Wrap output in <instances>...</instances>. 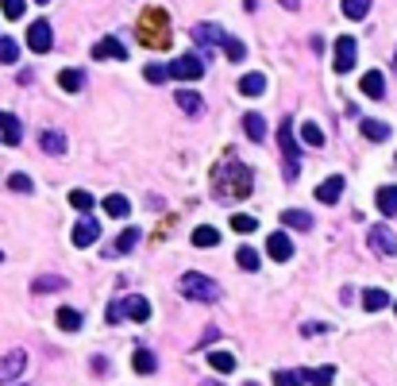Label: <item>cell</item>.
<instances>
[{
  "mask_svg": "<svg viewBox=\"0 0 397 386\" xmlns=\"http://www.w3.org/2000/svg\"><path fill=\"white\" fill-rule=\"evenodd\" d=\"M0 135H4V143L8 147H16L23 139V128H20V120L12 112H0Z\"/></svg>",
  "mask_w": 397,
  "mask_h": 386,
  "instance_id": "cell-15",
  "label": "cell"
},
{
  "mask_svg": "<svg viewBox=\"0 0 397 386\" xmlns=\"http://www.w3.org/2000/svg\"><path fill=\"white\" fill-rule=\"evenodd\" d=\"M131 367H136L139 375H155V371H158V359L151 356V352H147V347H139L136 356H131Z\"/></svg>",
  "mask_w": 397,
  "mask_h": 386,
  "instance_id": "cell-23",
  "label": "cell"
},
{
  "mask_svg": "<svg viewBox=\"0 0 397 386\" xmlns=\"http://www.w3.org/2000/svg\"><path fill=\"white\" fill-rule=\"evenodd\" d=\"M58 328H62V332H78V328H81V313H78V309H58Z\"/></svg>",
  "mask_w": 397,
  "mask_h": 386,
  "instance_id": "cell-35",
  "label": "cell"
},
{
  "mask_svg": "<svg viewBox=\"0 0 397 386\" xmlns=\"http://www.w3.org/2000/svg\"><path fill=\"white\" fill-rule=\"evenodd\" d=\"M66 286V278H62V274H39V278L31 282V290H35V294H54V290H62Z\"/></svg>",
  "mask_w": 397,
  "mask_h": 386,
  "instance_id": "cell-24",
  "label": "cell"
},
{
  "mask_svg": "<svg viewBox=\"0 0 397 386\" xmlns=\"http://www.w3.org/2000/svg\"><path fill=\"white\" fill-rule=\"evenodd\" d=\"M232 228L239 232V236H247V232L259 228V221H255V216H247V212H235V216H232Z\"/></svg>",
  "mask_w": 397,
  "mask_h": 386,
  "instance_id": "cell-39",
  "label": "cell"
},
{
  "mask_svg": "<svg viewBox=\"0 0 397 386\" xmlns=\"http://www.w3.org/2000/svg\"><path fill=\"white\" fill-rule=\"evenodd\" d=\"M127 209H131V205H127L124 193H112V197H105V212H108V216H127Z\"/></svg>",
  "mask_w": 397,
  "mask_h": 386,
  "instance_id": "cell-33",
  "label": "cell"
},
{
  "mask_svg": "<svg viewBox=\"0 0 397 386\" xmlns=\"http://www.w3.org/2000/svg\"><path fill=\"white\" fill-rule=\"evenodd\" d=\"M23 4H28V0H0V8H4V16H8V19H20Z\"/></svg>",
  "mask_w": 397,
  "mask_h": 386,
  "instance_id": "cell-45",
  "label": "cell"
},
{
  "mask_svg": "<svg viewBox=\"0 0 397 386\" xmlns=\"http://www.w3.org/2000/svg\"><path fill=\"white\" fill-rule=\"evenodd\" d=\"M363 135H367L370 143H382V139H389V128L382 120H363Z\"/></svg>",
  "mask_w": 397,
  "mask_h": 386,
  "instance_id": "cell-31",
  "label": "cell"
},
{
  "mask_svg": "<svg viewBox=\"0 0 397 386\" xmlns=\"http://www.w3.org/2000/svg\"><path fill=\"white\" fill-rule=\"evenodd\" d=\"M182 294L193 301H220V286H216L208 274H201V270H189V274H182Z\"/></svg>",
  "mask_w": 397,
  "mask_h": 386,
  "instance_id": "cell-4",
  "label": "cell"
},
{
  "mask_svg": "<svg viewBox=\"0 0 397 386\" xmlns=\"http://www.w3.org/2000/svg\"><path fill=\"white\" fill-rule=\"evenodd\" d=\"M309 383V371H278L274 375V386H305Z\"/></svg>",
  "mask_w": 397,
  "mask_h": 386,
  "instance_id": "cell-32",
  "label": "cell"
},
{
  "mask_svg": "<svg viewBox=\"0 0 397 386\" xmlns=\"http://www.w3.org/2000/svg\"><path fill=\"white\" fill-rule=\"evenodd\" d=\"M93 58H127V47L120 39H100L97 47H93Z\"/></svg>",
  "mask_w": 397,
  "mask_h": 386,
  "instance_id": "cell-18",
  "label": "cell"
},
{
  "mask_svg": "<svg viewBox=\"0 0 397 386\" xmlns=\"http://www.w3.org/2000/svg\"><path fill=\"white\" fill-rule=\"evenodd\" d=\"M394 309H397V305H394Z\"/></svg>",
  "mask_w": 397,
  "mask_h": 386,
  "instance_id": "cell-51",
  "label": "cell"
},
{
  "mask_svg": "<svg viewBox=\"0 0 397 386\" xmlns=\"http://www.w3.org/2000/svg\"><path fill=\"white\" fill-rule=\"evenodd\" d=\"M386 305H389V294H386V290L370 286L367 294H363V309H370V313H378V309H386Z\"/></svg>",
  "mask_w": 397,
  "mask_h": 386,
  "instance_id": "cell-25",
  "label": "cell"
},
{
  "mask_svg": "<svg viewBox=\"0 0 397 386\" xmlns=\"http://www.w3.org/2000/svg\"><path fill=\"white\" fill-rule=\"evenodd\" d=\"M139 243V228H124L116 236V243H112V255H124V251H131Z\"/></svg>",
  "mask_w": 397,
  "mask_h": 386,
  "instance_id": "cell-30",
  "label": "cell"
},
{
  "mask_svg": "<svg viewBox=\"0 0 397 386\" xmlns=\"http://www.w3.org/2000/svg\"><path fill=\"white\" fill-rule=\"evenodd\" d=\"M224 54L232 58V62H243V54H247V47H243L239 39H224Z\"/></svg>",
  "mask_w": 397,
  "mask_h": 386,
  "instance_id": "cell-43",
  "label": "cell"
},
{
  "mask_svg": "<svg viewBox=\"0 0 397 386\" xmlns=\"http://www.w3.org/2000/svg\"><path fill=\"white\" fill-rule=\"evenodd\" d=\"M170 77H178V81H201V77H204V62L197 54H182V58H174Z\"/></svg>",
  "mask_w": 397,
  "mask_h": 386,
  "instance_id": "cell-8",
  "label": "cell"
},
{
  "mask_svg": "<svg viewBox=\"0 0 397 386\" xmlns=\"http://www.w3.org/2000/svg\"><path fill=\"white\" fill-rule=\"evenodd\" d=\"M143 77L151 81V85H162L166 77H170V66H158V62H151V66H143Z\"/></svg>",
  "mask_w": 397,
  "mask_h": 386,
  "instance_id": "cell-38",
  "label": "cell"
},
{
  "mask_svg": "<svg viewBox=\"0 0 397 386\" xmlns=\"http://www.w3.org/2000/svg\"><path fill=\"white\" fill-rule=\"evenodd\" d=\"M16 58H20L16 39H0V62H16Z\"/></svg>",
  "mask_w": 397,
  "mask_h": 386,
  "instance_id": "cell-44",
  "label": "cell"
},
{
  "mask_svg": "<svg viewBox=\"0 0 397 386\" xmlns=\"http://www.w3.org/2000/svg\"><path fill=\"white\" fill-rule=\"evenodd\" d=\"M339 193H343V174H332L328 182L316 185V201H320V205H336Z\"/></svg>",
  "mask_w": 397,
  "mask_h": 386,
  "instance_id": "cell-13",
  "label": "cell"
},
{
  "mask_svg": "<svg viewBox=\"0 0 397 386\" xmlns=\"http://www.w3.org/2000/svg\"><path fill=\"white\" fill-rule=\"evenodd\" d=\"M69 205L81 209V212H89V209H93V193H89V190H74V193H69Z\"/></svg>",
  "mask_w": 397,
  "mask_h": 386,
  "instance_id": "cell-40",
  "label": "cell"
},
{
  "mask_svg": "<svg viewBox=\"0 0 397 386\" xmlns=\"http://www.w3.org/2000/svg\"><path fill=\"white\" fill-rule=\"evenodd\" d=\"M266 255H270L274 263H286L293 255V240L286 236V232H274L270 240H266Z\"/></svg>",
  "mask_w": 397,
  "mask_h": 386,
  "instance_id": "cell-12",
  "label": "cell"
},
{
  "mask_svg": "<svg viewBox=\"0 0 397 386\" xmlns=\"http://www.w3.org/2000/svg\"><path fill=\"white\" fill-rule=\"evenodd\" d=\"M301 143H305V147H324V132H320V124L305 120V124H301Z\"/></svg>",
  "mask_w": 397,
  "mask_h": 386,
  "instance_id": "cell-29",
  "label": "cell"
},
{
  "mask_svg": "<svg viewBox=\"0 0 397 386\" xmlns=\"http://www.w3.org/2000/svg\"><path fill=\"white\" fill-rule=\"evenodd\" d=\"M262 89H266V77H262V74H243L239 77V93L243 96H259Z\"/></svg>",
  "mask_w": 397,
  "mask_h": 386,
  "instance_id": "cell-27",
  "label": "cell"
},
{
  "mask_svg": "<svg viewBox=\"0 0 397 386\" xmlns=\"http://www.w3.org/2000/svg\"><path fill=\"white\" fill-rule=\"evenodd\" d=\"M178 101V108H182V112H189V116H201V93H193V89H182V93L174 96Z\"/></svg>",
  "mask_w": 397,
  "mask_h": 386,
  "instance_id": "cell-20",
  "label": "cell"
},
{
  "mask_svg": "<svg viewBox=\"0 0 397 386\" xmlns=\"http://www.w3.org/2000/svg\"><path fill=\"white\" fill-rule=\"evenodd\" d=\"M394 58H397V54H394Z\"/></svg>",
  "mask_w": 397,
  "mask_h": 386,
  "instance_id": "cell-52",
  "label": "cell"
},
{
  "mask_svg": "<svg viewBox=\"0 0 397 386\" xmlns=\"http://www.w3.org/2000/svg\"><path fill=\"white\" fill-rule=\"evenodd\" d=\"M28 47L35 50V54H47V50L54 47V31H50L47 19H35L28 28Z\"/></svg>",
  "mask_w": 397,
  "mask_h": 386,
  "instance_id": "cell-10",
  "label": "cell"
},
{
  "mask_svg": "<svg viewBox=\"0 0 397 386\" xmlns=\"http://www.w3.org/2000/svg\"><path fill=\"white\" fill-rule=\"evenodd\" d=\"M39 4H47V0H39Z\"/></svg>",
  "mask_w": 397,
  "mask_h": 386,
  "instance_id": "cell-49",
  "label": "cell"
},
{
  "mask_svg": "<svg viewBox=\"0 0 397 386\" xmlns=\"http://www.w3.org/2000/svg\"><path fill=\"white\" fill-rule=\"evenodd\" d=\"M281 224H290V228H297V232H309L316 221H312L309 212H301V209H286L281 212Z\"/></svg>",
  "mask_w": 397,
  "mask_h": 386,
  "instance_id": "cell-21",
  "label": "cell"
},
{
  "mask_svg": "<svg viewBox=\"0 0 397 386\" xmlns=\"http://www.w3.org/2000/svg\"><path fill=\"white\" fill-rule=\"evenodd\" d=\"M193 39H197V47H220L228 35H224L216 23H197V28H193Z\"/></svg>",
  "mask_w": 397,
  "mask_h": 386,
  "instance_id": "cell-14",
  "label": "cell"
},
{
  "mask_svg": "<svg viewBox=\"0 0 397 386\" xmlns=\"http://www.w3.org/2000/svg\"><path fill=\"white\" fill-rule=\"evenodd\" d=\"M208 363L220 371V375H228V371H235V356L232 352H208Z\"/></svg>",
  "mask_w": 397,
  "mask_h": 386,
  "instance_id": "cell-36",
  "label": "cell"
},
{
  "mask_svg": "<svg viewBox=\"0 0 397 386\" xmlns=\"http://www.w3.org/2000/svg\"><path fill=\"white\" fill-rule=\"evenodd\" d=\"M39 143H43V151H47V154H66V147H69L62 132H43Z\"/></svg>",
  "mask_w": 397,
  "mask_h": 386,
  "instance_id": "cell-26",
  "label": "cell"
},
{
  "mask_svg": "<svg viewBox=\"0 0 397 386\" xmlns=\"http://www.w3.org/2000/svg\"><path fill=\"white\" fill-rule=\"evenodd\" d=\"M69 240H74V247H89V243H97L100 240V224L85 216V221L74 224V236H69Z\"/></svg>",
  "mask_w": 397,
  "mask_h": 386,
  "instance_id": "cell-11",
  "label": "cell"
},
{
  "mask_svg": "<svg viewBox=\"0 0 397 386\" xmlns=\"http://www.w3.org/2000/svg\"><path fill=\"white\" fill-rule=\"evenodd\" d=\"M201 386H224V383H213V378H208V383H201Z\"/></svg>",
  "mask_w": 397,
  "mask_h": 386,
  "instance_id": "cell-47",
  "label": "cell"
},
{
  "mask_svg": "<svg viewBox=\"0 0 397 386\" xmlns=\"http://www.w3.org/2000/svg\"><path fill=\"white\" fill-rule=\"evenodd\" d=\"M367 243H370V251H374V255H397V236L394 232H389V224H374V228H370V236H367Z\"/></svg>",
  "mask_w": 397,
  "mask_h": 386,
  "instance_id": "cell-7",
  "label": "cell"
},
{
  "mask_svg": "<svg viewBox=\"0 0 397 386\" xmlns=\"http://www.w3.org/2000/svg\"><path fill=\"white\" fill-rule=\"evenodd\" d=\"M374 201H378V212H382V216H394L397 212V185H382Z\"/></svg>",
  "mask_w": 397,
  "mask_h": 386,
  "instance_id": "cell-19",
  "label": "cell"
},
{
  "mask_svg": "<svg viewBox=\"0 0 397 386\" xmlns=\"http://www.w3.org/2000/svg\"><path fill=\"white\" fill-rule=\"evenodd\" d=\"M235 263H239V267L243 270H259V251H255V247H247V243H243V247L239 251H235Z\"/></svg>",
  "mask_w": 397,
  "mask_h": 386,
  "instance_id": "cell-34",
  "label": "cell"
},
{
  "mask_svg": "<svg viewBox=\"0 0 397 386\" xmlns=\"http://www.w3.org/2000/svg\"><path fill=\"white\" fill-rule=\"evenodd\" d=\"M58 85L66 89V93H78V89H85V74L69 66V70H62V74H58Z\"/></svg>",
  "mask_w": 397,
  "mask_h": 386,
  "instance_id": "cell-22",
  "label": "cell"
},
{
  "mask_svg": "<svg viewBox=\"0 0 397 386\" xmlns=\"http://www.w3.org/2000/svg\"><path fill=\"white\" fill-rule=\"evenodd\" d=\"M23 367H28V352L23 347H12L8 356H0V386L16 383L23 375Z\"/></svg>",
  "mask_w": 397,
  "mask_h": 386,
  "instance_id": "cell-6",
  "label": "cell"
},
{
  "mask_svg": "<svg viewBox=\"0 0 397 386\" xmlns=\"http://www.w3.org/2000/svg\"><path fill=\"white\" fill-rule=\"evenodd\" d=\"M358 85H363V93H367V96H374V101H382V96H386V77H382V70H370V74H363V81H358Z\"/></svg>",
  "mask_w": 397,
  "mask_h": 386,
  "instance_id": "cell-16",
  "label": "cell"
},
{
  "mask_svg": "<svg viewBox=\"0 0 397 386\" xmlns=\"http://www.w3.org/2000/svg\"><path fill=\"white\" fill-rule=\"evenodd\" d=\"M8 190H12V193H31V190H35V182H31L28 174H12V178H8Z\"/></svg>",
  "mask_w": 397,
  "mask_h": 386,
  "instance_id": "cell-42",
  "label": "cell"
},
{
  "mask_svg": "<svg viewBox=\"0 0 397 386\" xmlns=\"http://www.w3.org/2000/svg\"><path fill=\"white\" fill-rule=\"evenodd\" d=\"M0 259H4V251H0Z\"/></svg>",
  "mask_w": 397,
  "mask_h": 386,
  "instance_id": "cell-48",
  "label": "cell"
},
{
  "mask_svg": "<svg viewBox=\"0 0 397 386\" xmlns=\"http://www.w3.org/2000/svg\"><path fill=\"white\" fill-rule=\"evenodd\" d=\"M139 35H143V43L147 47H170V23H166V12H158V8H151L143 16V23H139Z\"/></svg>",
  "mask_w": 397,
  "mask_h": 386,
  "instance_id": "cell-3",
  "label": "cell"
},
{
  "mask_svg": "<svg viewBox=\"0 0 397 386\" xmlns=\"http://www.w3.org/2000/svg\"><path fill=\"white\" fill-rule=\"evenodd\" d=\"M251 185H255V174L247 163L239 159H224L220 166H213V190L220 201H243L251 197Z\"/></svg>",
  "mask_w": 397,
  "mask_h": 386,
  "instance_id": "cell-1",
  "label": "cell"
},
{
  "mask_svg": "<svg viewBox=\"0 0 397 386\" xmlns=\"http://www.w3.org/2000/svg\"><path fill=\"white\" fill-rule=\"evenodd\" d=\"M124 317L143 325V321L151 317V301H147V298H120V301H112V305H108V321L120 325Z\"/></svg>",
  "mask_w": 397,
  "mask_h": 386,
  "instance_id": "cell-5",
  "label": "cell"
},
{
  "mask_svg": "<svg viewBox=\"0 0 397 386\" xmlns=\"http://www.w3.org/2000/svg\"><path fill=\"white\" fill-rule=\"evenodd\" d=\"M355 58H358V43L351 35H339L336 39V74H351Z\"/></svg>",
  "mask_w": 397,
  "mask_h": 386,
  "instance_id": "cell-9",
  "label": "cell"
},
{
  "mask_svg": "<svg viewBox=\"0 0 397 386\" xmlns=\"http://www.w3.org/2000/svg\"><path fill=\"white\" fill-rule=\"evenodd\" d=\"M247 386H251V383H247Z\"/></svg>",
  "mask_w": 397,
  "mask_h": 386,
  "instance_id": "cell-50",
  "label": "cell"
},
{
  "mask_svg": "<svg viewBox=\"0 0 397 386\" xmlns=\"http://www.w3.org/2000/svg\"><path fill=\"white\" fill-rule=\"evenodd\" d=\"M370 12V0H343V16L347 19H363Z\"/></svg>",
  "mask_w": 397,
  "mask_h": 386,
  "instance_id": "cell-37",
  "label": "cell"
},
{
  "mask_svg": "<svg viewBox=\"0 0 397 386\" xmlns=\"http://www.w3.org/2000/svg\"><path fill=\"white\" fill-rule=\"evenodd\" d=\"M193 243H197V247H216V243H220V228H213V224H201V228L193 232Z\"/></svg>",
  "mask_w": 397,
  "mask_h": 386,
  "instance_id": "cell-28",
  "label": "cell"
},
{
  "mask_svg": "<svg viewBox=\"0 0 397 386\" xmlns=\"http://www.w3.org/2000/svg\"><path fill=\"white\" fill-rule=\"evenodd\" d=\"M332 378H336V367H316V371H309V383L312 386H328Z\"/></svg>",
  "mask_w": 397,
  "mask_h": 386,
  "instance_id": "cell-41",
  "label": "cell"
},
{
  "mask_svg": "<svg viewBox=\"0 0 397 386\" xmlns=\"http://www.w3.org/2000/svg\"><path fill=\"white\" fill-rule=\"evenodd\" d=\"M278 4H281V8H290V12H293V8H301V0H278Z\"/></svg>",
  "mask_w": 397,
  "mask_h": 386,
  "instance_id": "cell-46",
  "label": "cell"
},
{
  "mask_svg": "<svg viewBox=\"0 0 397 386\" xmlns=\"http://www.w3.org/2000/svg\"><path fill=\"white\" fill-rule=\"evenodd\" d=\"M278 151H281V163H286V170H281V178L286 182H297L301 174V147H297V135H293V120L286 116L278 128Z\"/></svg>",
  "mask_w": 397,
  "mask_h": 386,
  "instance_id": "cell-2",
  "label": "cell"
},
{
  "mask_svg": "<svg viewBox=\"0 0 397 386\" xmlns=\"http://www.w3.org/2000/svg\"><path fill=\"white\" fill-rule=\"evenodd\" d=\"M243 132H247V139L262 143V139H266V120H262L259 112H247V116H243Z\"/></svg>",
  "mask_w": 397,
  "mask_h": 386,
  "instance_id": "cell-17",
  "label": "cell"
}]
</instances>
